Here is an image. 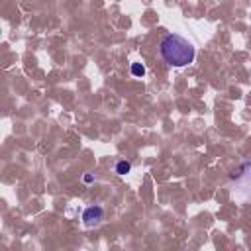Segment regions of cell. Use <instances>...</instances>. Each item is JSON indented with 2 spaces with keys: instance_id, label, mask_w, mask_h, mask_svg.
Listing matches in <instances>:
<instances>
[{
  "instance_id": "obj_3",
  "label": "cell",
  "mask_w": 251,
  "mask_h": 251,
  "mask_svg": "<svg viewBox=\"0 0 251 251\" xmlns=\"http://www.w3.org/2000/svg\"><path fill=\"white\" fill-rule=\"evenodd\" d=\"M131 73H133L135 76H141V75H145V67L139 65V63H133V65H131Z\"/></svg>"
},
{
  "instance_id": "obj_4",
  "label": "cell",
  "mask_w": 251,
  "mask_h": 251,
  "mask_svg": "<svg viewBox=\"0 0 251 251\" xmlns=\"http://www.w3.org/2000/svg\"><path fill=\"white\" fill-rule=\"evenodd\" d=\"M116 171H118L120 175H126V173L129 171V163H126V161H120V163L116 165Z\"/></svg>"
},
{
  "instance_id": "obj_1",
  "label": "cell",
  "mask_w": 251,
  "mask_h": 251,
  "mask_svg": "<svg viewBox=\"0 0 251 251\" xmlns=\"http://www.w3.org/2000/svg\"><path fill=\"white\" fill-rule=\"evenodd\" d=\"M161 57L173 67H184L194 61V45L186 37L171 33L161 41Z\"/></svg>"
},
{
  "instance_id": "obj_2",
  "label": "cell",
  "mask_w": 251,
  "mask_h": 251,
  "mask_svg": "<svg viewBox=\"0 0 251 251\" xmlns=\"http://www.w3.org/2000/svg\"><path fill=\"white\" fill-rule=\"evenodd\" d=\"M102 216H104L102 208H100V206H92V208H86V210H84L82 220H84L86 226H94V224H98V222L102 220Z\"/></svg>"
}]
</instances>
